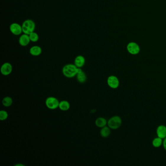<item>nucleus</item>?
<instances>
[{"label":"nucleus","instance_id":"f257e3e1","mask_svg":"<svg viewBox=\"0 0 166 166\" xmlns=\"http://www.w3.org/2000/svg\"><path fill=\"white\" fill-rule=\"evenodd\" d=\"M78 68L74 64H68L62 68V73L67 78H73L76 76Z\"/></svg>","mask_w":166,"mask_h":166},{"label":"nucleus","instance_id":"f03ea898","mask_svg":"<svg viewBox=\"0 0 166 166\" xmlns=\"http://www.w3.org/2000/svg\"><path fill=\"white\" fill-rule=\"evenodd\" d=\"M22 32L24 34L29 35L34 32L36 28V24L32 19H27L24 21L22 25Z\"/></svg>","mask_w":166,"mask_h":166},{"label":"nucleus","instance_id":"7ed1b4c3","mask_svg":"<svg viewBox=\"0 0 166 166\" xmlns=\"http://www.w3.org/2000/svg\"><path fill=\"white\" fill-rule=\"evenodd\" d=\"M122 123V119L120 116L114 115L108 120L107 125L111 130H117L121 127Z\"/></svg>","mask_w":166,"mask_h":166},{"label":"nucleus","instance_id":"20e7f679","mask_svg":"<svg viewBox=\"0 0 166 166\" xmlns=\"http://www.w3.org/2000/svg\"><path fill=\"white\" fill-rule=\"evenodd\" d=\"M60 101L58 98L55 97H47L45 100V105L47 108L50 110H55L58 108Z\"/></svg>","mask_w":166,"mask_h":166},{"label":"nucleus","instance_id":"39448f33","mask_svg":"<svg viewBox=\"0 0 166 166\" xmlns=\"http://www.w3.org/2000/svg\"><path fill=\"white\" fill-rule=\"evenodd\" d=\"M127 50L131 55H136L140 52V46L139 44L135 42H130L127 45Z\"/></svg>","mask_w":166,"mask_h":166},{"label":"nucleus","instance_id":"423d86ee","mask_svg":"<svg viewBox=\"0 0 166 166\" xmlns=\"http://www.w3.org/2000/svg\"><path fill=\"white\" fill-rule=\"evenodd\" d=\"M107 84L111 88L115 89L119 86V80L118 78L114 75L110 76L107 80Z\"/></svg>","mask_w":166,"mask_h":166},{"label":"nucleus","instance_id":"0eeeda50","mask_svg":"<svg viewBox=\"0 0 166 166\" xmlns=\"http://www.w3.org/2000/svg\"><path fill=\"white\" fill-rule=\"evenodd\" d=\"M0 70L2 75L5 76H9L12 72V65L9 62H5L1 65Z\"/></svg>","mask_w":166,"mask_h":166},{"label":"nucleus","instance_id":"6e6552de","mask_svg":"<svg viewBox=\"0 0 166 166\" xmlns=\"http://www.w3.org/2000/svg\"><path fill=\"white\" fill-rule=\"evenodd\" d=\"M10 32L16 36L21 35L22 32V26L18 23H12L9 26Z\"/></svg>","mask_w":166,"mask_h":166},{"label":"nucleus","instance_id":"1a4fd4ad","mask_svg":"<svg viewBox=\"0 0 166 166\" xmlns=\"http://www.w3.org/2000/svg\"><path fill=\"white\" fill-rule=\"evenodd\" d=\"M76 78L78 82L80 83H84L87 80V76L86 74L81 69V68H78Z\"/></svg>","mask_w":166,"mask_h":166},{"label":"nucleus","instance_id":"9d476101","mask_svg":"<svg viewBox=\"0 0 166 166\" xmlns=\"http://www.w3.org/2000/svg\"><path fill=\"white\" fill-rule=\"evenodd\" d=\"M156 133L158 137L164 139L166 137V126L164 125H160L158 126Z\"/></svg>","mask_w":166,"mask_h":166},{"label":"nucleus","instance_id":"9b49d317","mask_svg":"<svg viewBox=\"0 0 166 166\" xmlns=\"http://www.w3.org/2000/svg\"><path fill=\"white\" fill-rule=\"evenodd\" d=\"M31 42L29 35L24 34L19 37V43L22 46H26L29 44Z\"/></svg>","mask_w":166,"mask_h":166},{"label":"nucleus","instance_id":"f8f14e48","mask_svg":"<svg viewBox=\"0 0 166 166\" xmlns=\"http://www.w3.org/2000/svg\"><path fill=\"white\" fill-rule=\"evenodd\" d=\"M85 64V58L83 56L79 55L77 56L74 61V64L78 68H82Z\"/></svg>","mask_w":166,"mask_h":166},{"label":"nucleus","instance_id":"ddd939ff","mask_svg":"<svg viewBox=\"0 0 166 166\" xmlns=\"http://www.w3.org/2000/svg\"><path fill=\"white\" fill-rule=\"evenodd\" d=\"M29 53L33 56H39L42 54V49L40 46L38 45L33 46L29 50Z\"/></svg>","mask_w":166,"mask_h":166},{"label":"nucleus","instance_id":"4468645a","mask_svg":"<svg viewBox=\"0 0 166 166\" xmlns=\"http://www.w3.org/2000/svg\"><path fill=\"white\" fill-rule=\"evenodd\" d=\"M107 122L108 121H107L106 118L103 117H100L96 119L95 121V124L97 127L102 128L107 126Z\"/></svg>","mask_w":166,"mask_h":166},{"label":"nucleus","instance_id":"2eb2a0df","mask_svg":"<svg viewBox=\"0 0 166 166\" xmlns=\"http://www.w3.org/2000/svg\"><path fill=\"white\" fill-rule=\"evenodd\" d=\"M111 134V129L108 126H106L101 128L100 131V134L103 138H107L109 137Z\"/></svg>","mask_w":166,"mask_h":166},{"label":"nucleus","instance_id":"dca6fc26","mask_svg":"<svg viewBox=\"0 0 166 166\" xmlns=\"http://www.w3.org/2000/svg\"><path fill=\"white\" fill-rule=\"evenodd\" d=\"M58 108L62 111H68L70 108V104L69 102L67 100H62L60 102Z\"/></svg>","mask_w":166,"mask_h":166},{"label":"nucleus","instance_id":"f3484780","mask_svg":"<svg viewBox=\"0 0 166 166\" xmlns=\"http://www.w3.org/2000/svg\"><path fill=\"white\" fill-rule=\"evenodd\" d=\"M163 139H161L158 136L155 137L152 140V146L155 148H158L163 145Z\"/></svg>","mask_w":166,"mask_h":166},{"label":"nucleus","instance_id":"a211bd4d","mask_svg":"<svg viewBox=\"0 0 166 166\" xmlns=\"http://www.w3.org/2000/svg\"><path fill=\"white\" fill-rule=\"evenodd\" d=\"M13 103V99L10 97H4L2 100V104L6 107H9L12 105Z\"/></svg>","mask_w":166,"mask_h":166},{"label":"nucleus","instance_id":"6ab92c4d","mask_svg":"<svg viewBox=\"0 0 166 166\" xmlns=\"http://www.w3.org/2000/svg\"><path fill=\"white\" fill-rule=\"evenodd\" d=\"M29 36L31 42L35 43V42H38L39 40V35L35 32H32L30 34H29Z\"/></svg>","mask_w":166,"mask_h":166},{"label":"nucleus","instance_id":"aec40b11","mask_svg":"<svg viewBox=\"0 0 166 166\" xmlns=\"http://www.w3.org/2000/svg\"><path fill=\"white\" fill-rule=\"evenodd\" d=\"M9 116L8 113L5 110H1L0 111V121H4L7 119Z\"/></svg>","mask_w":166,"mask_h":166},{"label":"nucleus","instance_id":"412c9836","mask_svg":"<svg viewBox=\"0 0 166 166\" xmlns=\"http://www.w3.org/2000/svg\"><path fill=\"white\" fill-rule=\"evenodd\" d=\"M162 146H163V148L166 151V137L163 139V145H162Z\"/></svg>","mask_w":166,"mask_h":166},{"label":"nucleus","instance_id":"4be33fe9","mask_svg":"<svg viewBox=\"0 0 166 166\" xmlns=\"http://www.w3.org/2000/svg\"><path fill=\"white\" fill-rule=\"evenodd\" d=\"M24 166V165H22V164H16L15 165V166Z\"/></svg>","mask_w":166,"mask_h":166}]
</instances>
